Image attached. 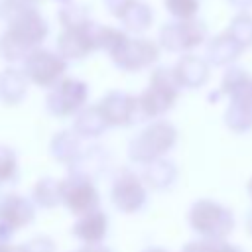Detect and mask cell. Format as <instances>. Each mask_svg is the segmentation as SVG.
<instances>
[{
  "mask_svg": "<svg viewBox=\"0 0 252 252\" xmlns=\"http://www.w3.org/2000/svg\"><path fill=\"white\" fill-rule=\"evenodd\" d=\"M252 77L244 71V69H228V73L224 75V81H222V87H224V93H228L230 96H234Z\"/></svg>",
  "mask_w": 252,
  "mask_h": 252,
  "instance_id": "cell-5",
  "label": "cell"
},
{
  "mask_svg": "<svg viewBox=\"0 0 252 252\" xmlns=\"http://www.w3.org/2000/svg\"><path fill=\"white\" fill-rule=\"evenodd\" d=\"M230 2H232L240 12H246V10L252 6V0H230Z\"/></svg>",
  "mask_w": 252,
  "mask_h": 252,
  "instance_id": "cell-8",
  "label": "cell"
},
{
  "mask_svg": "<svg viewBox=\"0 0 252 252\" xmlns=\"http://www.w3.org/2000/svg\"><path fill=\"white\" fill-rule=\"evenodd\" d=\"M185 252H242V250L224 240H209V242H191L185 248Z\"/></svg>",
  "mask_w": 252,
  "mask_h": 252,
  "instance_id": "cell-6",
  "label": "cell"
},
{
  "mask_svg": "<svg viewBox=\"0 0 252 252\" xmlns=\"http://www.w3.org/2000/svg\"><path fill=\"white\" fill-rule=\"evenodd\" d=\"M240 51H242V47L228 33H222V35L215 37L213 43H211V47H209V55H211V59L217 65H226L228 61H232L234 57H238Z\"/></svg>",
  "mask_w": 252,
  "mask_h": 252,
  "instance_id": "cell-2",
  "label": "cell"
},
{
  "mask_svg": "<svg viewBox=\"0 0 252 252\" xmlns=\"http://www.w3.org/2000/svg\"><path fill=\"white\" fill-rule=\"evenodd\" d=\"M246 226H248V232L252 234V213L248 215V219H246Z\"/></svg>",
  "mask_w": 252,
  "mask_h": 252,
  "instance_id": "cell-9",
  "label": "cell"
},
{
  "mask_svg": "<svg viewBox=\"0 0 252 252\" xmlns=\"http://www.w3.org/2000/svg\"><path fill=\"white\" fill-rule=\"evenodd\" d=\"M191 224L209 240H224L234 228V217L215 201H199L191 209Z\"/></svg>",
  "mask_w": 252,
  "mask_h": 252,
  "instance_id": "cell-1",
  "label": "cell"
},
{
  "mask_svg": "<svg viewBox=\"0 0 252 252\" xmlns=\"http://www.w3.org/2000/svg\"><path fill=\"white\" fill-rule=\"evenodd\" d=\"M226 33L242 47H250L252 45V16L248 12H240L236 14V18L232 20L230 28L226 30Z\"/></svg>",
  "mask_w": 252,
  "mask_h": 252,
  "instance_id": "cell-3",
  "label": "cell"
},
{
  "mask_svg": "<svg viewBox=\"0 0 252 252\" xmlns=\"http://www.w3.org/2000/svg\"><path fill=\"white\" fill-rule=\"evenodd\" d=\"M248 193H250V199H252V177H250V181H248Z\"/></svg>",
  "mask_w": 252,
  "mask_h": 252,
  "instance_id": "cell-10",
  "label": "cell"
},
{
  "mask_svg": "<svg viewBox=\"0 0 252 252\" xmlns=\"http://www.w3.org/2000/svg\"><path fill=\"white\" fill-rule=\"evenodd\" d=\"M226 124L234 132H246L252 126V108L238 100H232V104L226 112Z\"/></svg>",
  "mask_w": 252,
  "mask_h": 252,
  "instance_id": "cell-4",
  "label": "cell"
},
{
  "mask_svg": "<svg viewBox=\"0 0 252 252\" xmlns=\"http://www.w3.org/2000/svg\"><path fill=\"white\" fill-rule=\"evenodd\" d=\"M169 10L179 18H191L199 10V0H167Z\"/></svg>",
  "mask_w": 252,
  "mask_h": 252,
  "instance_id": "cell-7",
  "label": "cell"
}]
</instances>
